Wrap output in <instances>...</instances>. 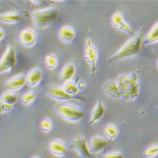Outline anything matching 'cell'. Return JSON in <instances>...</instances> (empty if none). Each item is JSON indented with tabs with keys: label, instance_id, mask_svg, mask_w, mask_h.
Masks as SVG:
<instances>
[{
	"label": "cell",
	"instance_id": "cell-26",
	"mask_svg": "<svg viewBox=\"0 0 158 158\" xmlns=\"http://www.w3.org/2000/svg\"><path fill=\"white\" fill-rule=\"evenodd\" d=\"M36 99V94L33 91H29L27 93H24L22 97H21V101L25 105V106H27L32 104L35 99Z\"/></svg>",
	"mask_w": 158,
	"mask_h": 158
},
{
	"label": "cell",
	"instance_id": "cell-23",
	"mask_svg": "<svg viewBox=\"0 0 158 158\" xmlns=\"http://www.w3.org/2000/svg\"><path fill=\"white\" fill-rule=\"evenodd\" d=\"M19 100L18 96L15 93H12V92L8 91L4 93L0 98V101L3 102H5L9 104L12 105V106H15Z\"/></svg>",
	"mask_w": 158,
	"mask_h": 158
},
{
	"label": "cell",
	"instance_id": "cell-14",
	"mask_svg": "<svg viewBox=\"0 0 158 158\" xmlns=\"http://www.w3.org/2000/svg\"><path fill=\"white\" fill-rule=\"evenodd\" d=\"M50 152L56 156L63 157L68 154V148L65 143L60 139L52 140L48 145Z\"/></svg>",
	"mask_w": 158,
	"mask_h": 158
},
{
	"label": "cell",
	"instance_id": "cell-12",
	"mask_svg": "<svg viewBox=\"0 0 158 158\" xmlns=\"http://www.w3.org/2000/svg\"><path fill=\"white\" fill-rule=\"evenodd\" d=\"M42 78V70L38 67L32 69L25 75L26 84L31 87H35L37 86L41 82Z\"/></svg>",
	"mask_w": 158,
	"mask_h": 158
},
{
	"label": "cell",
	"instance_id": "cell-19",
	"mask_svg": "<svg viewBox=\"0 0 158 158\" xmlns=\"http://www.w3.org/2000/svg\"><path fill=\"white\" fill-rule=\"evenodd\" d=\"M22 20L21 15L15 11H10L0 14V22L7 24H15Z\"/></svg>",
	"mask_w": 158,
	"mask_h": 158
},
{
	"label": "cell",
	"instance_id": "cell-10",
	"mask_svg": "<svg viewBox=\"0 0 158 158\" xmlns=\"http://www.w3.org/2000/svg\"><path fill=\"white\" fill-rule=\"evenodd\" d=\"M45 93L52 99L59 101H70L73 99V96L68 94L61 87L48 86L45 89Z\"/></svg>",
	"mask_w": 158,
	"mask_h": 158
},
{
	"label": "cell",
	"instance_id": "cell-21",
	"mask_svg": "<svg viewBox=\"0 0 158 158\" xmlns=\"http://www.w3.org/2000/svg\"><path fill=\"white\" fill-rule=\"evenodd\" d=\"M103 131L108 139L110 140H114L117 138L119 134V131H118V128L112 123L107 124L104 127Z\"/></svg>",
	"mask_w": 158,
	"mask_h": 158
},
{
	"label": "cell",
	"instance_id": "cell-25",
	"mask_svg": "<svg viewBox=\"0 0 158 158\" xmlns=\"http://www.w3.org/2000/svg\"><path fill=\"white\" fill-rule=\"evenodd\" d=\"M158 146L157 143L150 145L146 149L143 151V155L146 158H153L157 155Z\"/></svg>",
	"mask_w": 158,
	"mask_h": 158
},
{
	"label": "cell",
	"instance_id": "cell-16",
	"mask_svg": "<svg viewBox=\"0 0 158 158\" xmlns=\"http://www.w3.org/2000/svg\"><path fill=\"white\" fill-rule=\"evenodd\" d=\"M104 93L113 99H121L122 94L115 81H107L103 84Z\"/></svg>",
	"mask_w": 158,
	"mask_h": 158
},
{
	"label": "cell",
	"instance_id": "cell-7",
	"mask_svg": "<svg viewBox=\"0 0 158 158\" xmlns=\"http://www.w3.org/2000/svg\"><path fill=\"white\" fill-rule=\"evenodd\" d=\"M72 148L81 157L93 158L94 156L90 152L88 143L83 137H75L72 141Z\"/></svg>",
	"mask_w": 158,
	"mask_h": 158
},
{
	"label": "cell",
	"instance_id": "cell-8",
	"mask_svg": "<svg viewBox=\"0 0 158 158\" xmlns=\"http://www.w3.org/2000/svg\"><path fill=\"white\" fill-rule=\"evenodd\" d=\"M111 20L113 25L115 27L120 29L121 31L130 35L131 37H134L136 35L130 26L125 21L121 12L118 11L114 12L111 17Z\"/></svg>",
	"mask_w": 158,
	"mask_h": 158
},
{
	"label": "cell",
	"instance_id": "cell-11",
	"mask_svg": "<svg viewBox=\"0 0 158 158\" xmlns=\"http://www.w3.org/2000/svg\"><path fill=\"white\" fill-rule=\"evenodd\" d=\"M108 144V142L106 139H105L101 135H95L91 138L89 148L90 152L94 156L95 154H99L103 151L107 147Z\"/></svg>",
	"mask_w": 158,
	"mask_h": 158
},
{
	"label": "cell",
	"instance_id": "cell-34",
	"mask_svg": "<svg viewBox=\"0 0 158 158\" xmlns=\"http://www.w3.org/2000/svg\"><path fill=\"white\" fill-rule=\"evenodd\" d=\"M31 158H39V157H37V156H33V157H31Z\"/></svg>",
	"mask_w": 158,
	"mask_h": 158
},
{
	"label": "cell",
	"instance_id": "cell-1",
	"mask_svg": "<svg viewBox=\"0 0 158 158\" xmlns=\"http://www.w3.org/2000/svg\"><path fill=\"white\" fill-rule=\"evenodd\" d=\"M125 101H134L140 96V85L139 77L136 73L121 74L115 80Z\"/></svg>",
	"mask_w": 158,
	"mask_h": 158
},
{
	"label": "cell",
	"instance_id": "cell-4",
	"mask_svg": "<svg viewBox=\"0 0 158 158\" xmlns=\"http://www.w3.org/2000/svg\"><path fill=\"white\" fill-rule=\"evenodd\" d=\"M57 113L64 120L71 123L80 122L85 116L81 109L70 104H60L57 108Z\"/></svg>",
	"mask_w": 158,
	"mask_h": 158
},
{
	"label": "cell",
	"instance_id": "cell-27",
	"mask_svg": "<svg viewBox=\"0 0 158 158\" xmlns=\"http://www.w3.org/2000/svg\"><path fill=\"white\" fill-rule=\"evenodd\" d=\"M52 127L51 120L48 118H44L40 122V128L44 132L48 133L50 131Z\"/></svg>",
	"mask_w": 158,
	"mask_h": 158
},
{
	"label": "cell",
	"instance_id": "cell-6",
	"mask_svg": "<svg viewBox=\"0 0 158 158\" xmlns=\"http://www.w3.org/2000/svg\"><path fill=\"white\" fill-rule=\"evenodd\" d=\"M98 55V50L93 42L90 39H86L84 41V55L85 60L90 66V72L93 77L96 72Z\"/></svg>",
	"mask_w": 158,
	"mask_h": 158
},
{
	"label": "cell",
	"instance_id": "cell-24",
	"mask_svg": "<svg viewBox=\"0 0 158 158\" xmlns=\"http://www.w3.org/2000/svg\"><path fill=\"white\" fill-rule=\"evenodd\" d=\"M44 63L48 69L53 70L58 65V58L54 54L48 53L44 56Z\"/></svg>",
	"mask_w": 158,
	"mask_h": 158
},
{
	"label": "cell",
	"instance_id": "cell-3",
	"mask_svg": "<svg viewBox=\"0 0 158 158\" xmlns=\"http://www.w3.org/2000/svg\"><path fill=\"white\" fill-rule=\"evenodd\" d=\"M59 15V9L55 6L34 10L31 13L32 21L37 29L48 27L58 19Z\"/></svg>",
	"mask_w": 158,
	"mask_h": 158
},
{
	"label": "cell",
	"instance_id": "cell-18",
	"mask_svg": "<svg viewBox=\"0 0 158 158\" xmlns=\"http://www.w3.org/2000/svg\"><path fill=\"white\" fill-rule=\"evenodd\" d=\"M75 32L73 28L70 26L64 25L58 31V37L60 40L65 43H69L74 40Z\"/></svg>",
	"mask_w": 158,
	"mask_h": 158
},
{
	"label": "cell",
	"instance_id": "cell-15",
	"mask_svg": "<svg viewBox=\"0 0 158 158\" xmlns=\"http://www.w3.org/2000/svg\"><path fill=\"white\" fill-rule=\"evenodd\" d=\"M105 113H106V109H105L104 104L101 101H98L91 112L89 120L90 123L94 125L101 121L103 118Z\"/></svg>",
	"mask_w": 158,
	"mask_h": 158
},
{
	"label": "cell",
	"instance_id": "cell-20",
	"mask_svg": "<svg viewBox=\"0 0 158 158\" xmlns=\"http://www.w3.org/2000/svg\"><path fill=\"white\" fill-rule=\"evenodd\" d=\"M158 41V25L156 22L147 35L142 39V44L149 45L157 43Z\"/></svg>",
	"mask_w": 158,
	"mask_h": 158
},
{
	"label": "cell",
	"instance_id": "cell-22",
	"mask_svg": "<svg viewBox=\"0 0 158 158\" xmlns=\"http://www.w3.org/2000/svg\"><path fill=\"white\" fill-rule=\"evenodd\" d=\"M61 87L68 94L72 96L77 95L80 92V90H79L77 84H75L73 81L64 82Z\"/></svg>",
	"mask_w": 158,
	"mask_h": 158
},
{
	"label": "cell",
	"instance_id": "cell-29",
	"mask_svg": "<svg viewBox=\"0 0 158 158\" xmlns=\"http://www.w3.org/2000/svg\"><path fill=\"white\" fill-rule=\"evenodd\" d=\"M2 104L3 110L5 113H7V112L11 111L14 108V106H12V105L7 104V103H5V102H2Z\"/></svg>",
	"mask_w": 158,
	"mask_h": 158
},
{
	"label": "cell",
	"instance_id": "cell-9",
	"mask_svg": "<svg viewBox=\"0 0 158 158\" xmlns=\"http://www.w3.org/2000/svg\"><path fill=\"white\" fill-rule=\"evenodd\" d=\"M19 41L25 48H32L37 42V34L31 28H25L19 34Z\"/></svg>",
	"mask_w": 158,
	"mask_h": 158
},
{
	"label": "cell",
	"instance_id": "cell-30",
	"mask_svg": "<svg viewBox=\"0 0 158 158\" xmlns=\"http://www.w3.org/2000/svg\"><path fill=\"white\" fill-rule=\"evenodd\" d=\"M77 85L79 90H82V89L84 90L85 88V86H86V84L84 81L79 82L78 84H77Z\"/></svg>",
	"mask_w": 158,
	"mask_h": 158
},
{
	"label": "cell",
	"instance_id": "cell-13",
	"mask_svg": "<svg viewBox=\"0 0 158 158\" xmlns=\"http://www.w3.org/2000/svg\"><path fill=\"white\" fill-rule=\"evenodd\" d=\"M26 84L25 75L20 73L11 77L5 82V87L10 90H19Z\"/></svg>",
	"mask_w": 158,
	"mask_h": 158
},
{
	"label": "cell",
	"instance_id": "cell-2",
	"mask_svg": "<svg viewBox=\"0 0 158 158\" xmlns=\"http://www.w3.org/2000/svg\"><path fill=\"white\" fill-rule=\"evenodd\" d=\"M142 37L140 34H136L131 37L109 59V62H115L137 55L141 50Z\"/></svg>",
	"mask_w": 158,
	"mask_h": 158
},
{
	"label": "cell",
	"instance_id": "cell-28",
	"mask_svg": "<svg viewBox=\"0 0 158 158\" xmlns=\"http://www.w3.org/2000/svg\"><path fill=\"white\" fill-rule=\"evenodd\" d=\"M102 158H124V155L118 151H111L103 155Z\"/></svg>",
	"mask_w": 158,
	"mask_h": 158
},
{
	"label": "cell",
	"instance_id": "cell-31",
	"mask_svg": "<svg viewBox=\"0 0 158 158\" xmlns=\"http://www.w3.org/2000/svg\"><path fill=\"white\" fill-rule=\"evenodd\" d=\"M5 35V34L4 31L3 30L2 28L0 27V41H2L4 39Z\"/></svg>",
	"mask_w": 158,
	"mask_h": 158
},
{
	"label": "cell",
	"instance_id": "cell-32",
	"mask_svg": "<svg viewBox=\"0 0 158 158\" xmlns=\"http://www.w3.org/2000/svg\"><path fill=\"white\" fill-rule=\"evenodd\" d=\"M5 113L3 110V107H2V101H0V114Z\"/></svg>",
	"mask_w": 158,
	"mask_h": 158
},
{
	"label": "cell",
	"instance_id": "cell-5",
	"mask_svg": "<svg viewBox=\"0 0 158 158\" xmlns=\"http://www.w3.org/2000/svg\"><path fill=\"white\" fill-rule=\"evenodd\" d=\"M16 51L10 44L8 45L0 58V74L11 72L17 64Z\"/></svg>",
	"mask_w": 158,
	"mask_h": 158
},
{
	"label": "cell",
	"instance_id": "cell-33",
	"mask_svg": "<svg viewBox=\"0 0 158 158\" xmlns=\"http://www.w3.org/2000/svg\"><path fill=\"white\" fill-rule=\"evenodd\" d=\"M31 2L35 4H39V3H41L42 2L41 1H31Z\"/></svg>",
	"mask_w": 158,
	"mask_h": 158
},
{
	"label": "cell",
	"instance_id": "cell-17",
	"mask_svg": "<svg viewBox=\"0 0 158 158\" xmlns=\"http://www.w3.org/2000/svg\"><path fill=\"white\" fill-rule=\"evenodd\" d=\"M76 73V68L73 63H69L66 64L60 72V79L61 82H66L72 81Z\"/></svg>",
	"mask_w": 158,
	"mask_h": 158
}]
</instances>
